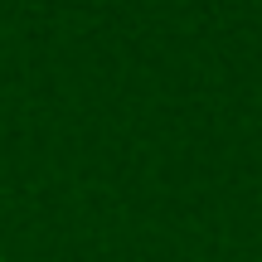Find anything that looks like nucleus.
<instances>
[{
  "instance_id": "1",
  "label": "nucleus",
  "mask_w": 262,
  "mask_h": 262,
  "mask_svg": "<svg viewBox=\"0 0 262 262\" xmlns=\"http://www.w3.org/2000/svg\"><path fill=\"white\" fill-rule=\"evenodd\" d=\"M0 262H5V253H0Z\"/></svg>"
}]
</instances>
